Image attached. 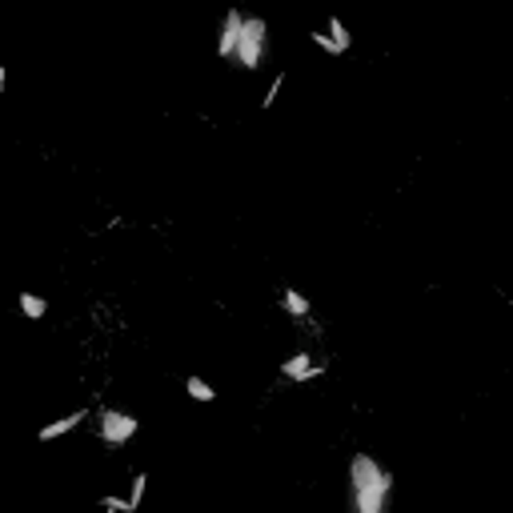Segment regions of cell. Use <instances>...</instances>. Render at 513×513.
<instances>
[{"label":"cell","instance_id":"cell-1","mask_svg":"<svg viewBox=\"0 0 513 513\" xmlns=\"http://www.w3.org/2000/svg\"><path fill=\"white\" fill-rule=\"evenodd\" d=\"M349 485H353V505H357V510L361 513H381L385 497H389V490H393V473L381 469L369 453H361V457L349 461Z\"/></svg>","mask_w":513,"mask_h":513},{"label":"cell","instance_id":"cell-3","mask_svg":"<svg viewBox=\"0 0 513 513\" xmlns=\"http://www.w3.org/2000/svg\"><path fill=\"white\" fill-rule=\"evenodd\" d=\"M137 429H140V421L133 413H120V409H105L100 413V437L109 445H124Z\"/></svg>","mask_w":513,"mask_h":513},{"label":"cell","instance_id":"cell-2","mask_svg":"<svg viewBox=\"0 0 513 513\" xmlns=\"http://www.w3.org/2000/svg\"><path fill=\"white\" fill-rule=\"evenodd\" d=\"M261 56H265V21L245 17L241 41H237V61H241V69H261Z\"/></svg>","mask_w":513,"mask_h":513},{"label":"cell","instance_id":"cell-5","mask_svg":"<svg viewBox=\"0 0 513 513\" xmlns=\"http://www.w3.org/2000/svg\"><path fill=\"white\" fill-rule=\"evenodd\" d=\"M241 24H245V17H241V12H229V17H225V24H221V41H217V52H221V56H237Z\"/></svg>","mask_w":513,"mask_h":513},{"label":"cell","instance_id":"cell-11","mask_svg":"<svg viewBox=\"0 0 513 513\" xmlns=\"http://www.w3.org/2000/svg\"><path fill=\"white\" fill-rule=\"evenodd\" d=\"M144 485H149V477H144V473H137V477H133V493H129V505H133V510H137L140 497H144Z\"/></svg>","mask_w":513,"mask_h":513},{"label":"cell","instance_id":"cell-12","mask_svg":"<svg viewBox=\"0 0 513 513\" xmlns=\"http://www.w3.org/2000/svg\"><path fill=\"white\" fill-rule=\"evenodd\" d=\"M309 41H313L317 48H325V52H337V45H333V36H329V32H309Z\"/></svg>","mask_w":513,"mask_h":513},{"label":"cell","instance_id":"cell-7","mask_svg":"<svg viewBox=\"0 0 513 513\" xmlns=\"http://www.w3.org/2000/svg\"><path fill=\"white\" fill-rule=\"evenodd\" d=\"M281 305H285V313H293V317H305V313H309V297H301L297 289H285V293H281Z\"/></svg>","mask_w":513,"mask_h":513},{"label":"cell","instance_id":"cell-9","mask_svg":"<svg viewBox=\"0 0 513 513\" xmlns=\"http://www.w3.org/2000/svg\"><path fill=\"white\" fill-rule=\"evenodd\" d=\"M329 36H333V45H337V52H349L353 36H349V32H345V24L337 21V17H333V21H329Z\"/></svg>","mask_w":513,"mask_h":513},{"label":"cell","instance_id":"cell-6","mask_svg":"<svg viewBox=\"0 0 513 513\" xmlns=\"http://www.w3.org/2000/svg\"><path fill=\"white\" fill-rule=\"evenodd\" d=\"M85 417H89L85 409H80V413H69V417H61V421H52V425H45V429H41V437H45V441H52V437H61V433L76 429V425H80Z\"/></svg>","mask_w":513,"mask_h":513},{"label":"cell","instance_id":"cell-10","mask_svg":"<svg viewBox=\"0 0 513 513\" xmlns=\"http://www.w3.org/2000/svg\"><path fill=\"white\" fill-rule=\"evenodd\" d=\"M185 389H188V397H197V401H212V397H217V393H212V385H209V381H201V377H188Z\"/></svg>","mask_w":513,"mask_h":513},{"label":"cell","instance_id":"cell-8","mask_svg":"<svg viewBox=\"0 0 513 513\" xmlns=\"http://www.w3.org/2000/svg\"><path fill=\"white\" fill-rule=\"evenodd\" d=\"M21 309H24V317H32V321H36V317H45V297H36V293H21Z\"/></svg>","mask_w":513,"mask_h":513},{"label":"cell","instance_id":"cell-4","mask_svg":"<svg viewBox=\"0 0 513 513\" xmlns=\"http://www.w3.org/2000/svg\"><path fill=\"white\" fill-rule=\"evenodd\" d=\"M321 373H325V361L313 365L309 353H293V357L281 365V377H293V381H309V377H321Z\"/></svg>","mask_w":513,"mask_h":513},{"label":"cell","instance_id":"cell-13","mask_svg":"<svg viewBox=\"0 0 513 513\" xmlns=\"http://www.w3.org/2000/svg\"><path fill=\"white\" fill-rule=\"evenodd\" d=\"M105 510H113V513H133V505H129V501H120V497H105Z\"/></svg>","mask_w":513,"mask_h":513}]
</instances>
